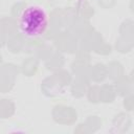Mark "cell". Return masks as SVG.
<instances>
[{
	"instance_id": "obj_1",
	"label": "cell",
	"mask_w": 134,
	"mask_h": 134,
	"mask_svg": "<svg viewBox=\"0 0 134 134\" xmlns=\"http://www.w3.org/2000/svg\"><path fill=\"white\" fill-rule=\"evenodd\" d=\"M48 27V14L46 9L39 4L27 6L19 19L20 31L28 38L42 36Z\"/></svg>"
}]
</instances>
